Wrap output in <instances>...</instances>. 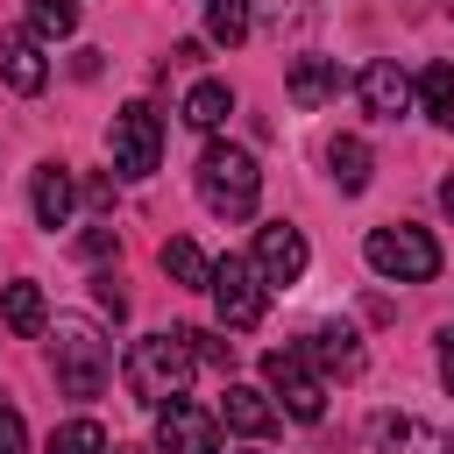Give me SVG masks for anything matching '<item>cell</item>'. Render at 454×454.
Returning <instances> with one entry per match:
<instances>
[{"instance_id": "obj_1", "label": "cell", "mask_w": 454, "mask_h": 454, "mask_svg": "<svg viewBox=\"0 0 454 454\" xmlns=\"http://www.w3.org/2000/svg\"><path fill=\"white\" fill-rule=\"evenodd\" d=\"M192 340H184V326H156V333H142V340H128V362H121V383L135 390V404H149V411H163L170 397H184V383H192Z\"/></svg>"}, {"instance_id": "obj_2", "label": "cell", "mask_w": 454, "mask_h": 454, "mask_svg": "<svg viewBox=\"0 0 454 454\" xmlns=\"http://www.w3.org/2000/svg\"><path fill=\"white\" fill-rule=\"evenodd\" d=\"M50 369H57V383H64V397H99V390H106V369H114V340H106L92 319L64 312V319H57V340H50Z\"/></svg>"}, {"instance_id": "obj_3", "label": "cell", "mask_w": 454, "mask_h": 454, "mask_svg": "<svg viewBox=\"0 0 454 454\" xmlns=\"http://www.w3.org/2000/svg\"><path fill=\"white\" fill-rule=\"evenodd\" d=\"M199 199H206V213H220V220H248L255 199H262L255 156L234 149V142H213V149L199 156Z\"/></svg>"}, {"instance_id": "obj_4", "label": "cell", "mask_w": 454, "mask_h": 454, "mask_svg": "<svg viewBox=\"0 0 454 454\" xmlns=\"http://www.w3.org/2000/svg\"><path fill=\"white\" fill-rule=\"evenodd\" d=\"M362 262L383 277V284H433L440 277V241L426 234V227H369V241H362Z\"/></svg>"}, {"instance_id": "obj_5", "label": "cell", "mask_w": 454, "mask_h": 454, "mask_svg": "<svg viewBox=\"0 0 454 454\" xmlns=\"http://www.w3.org/2000/svg\"><path fill=\"white\" fill-rule=\"evenodd\" d=\"M206 298H213V312H220V326H227V333H248V326H262V312H270V291H262V277H255V262H248V255L213 262Z\"/></svg>"}, {"instance_id": "obj_6", "label": "cell", "mask_w": 454, "mask_h": 454, "mask_svg": "<svg viewBox=\"0 0 454 454\" xmlns=\"http://www.w3.org/2000/svg\"><path fill=\"white\" fill-rule=\"evenodd\" d=\"M106 149H114V170L121 177H149L156 163H163V121H156V106H121L114 114V128H106Z\"/></svg>"}, {"instance_id": "obj_7", "label": "cell", "mask_w": 454, "mask_h": 454, "mask_svg": "<svg viewBox=\"0 0 454 454\" xmlns=\"http://www.w3.org/2000/svg\"><path fill=\"white\" fill-rule=\"evenodd\" d=\"M262 376H270V390H277V411H291V419H305V426L326 411V383L312 376L305 348H270V355H262Z\"/></svg>"}, {"instance_id": "obj_8", "label": "cell", "mask_w": 454, "mask_h": 454, "mask_svg": "<svg viewBox=\"0 0 454 454\" xmlns=\"http://www.w3.org/2000/svg\"><path fill=\"white\" fill-rule=\"evenodd\" d=\"M255 277H262V291H291L305 270H312V248H305V234L291 227V220H270V227H255Z\"/></svg>"}, {"instance_id": "obj_9", "label": "cell", "mask_w": 454, "mask_h": 454, "mask_svg": "<svg viewBox=\"0 0 454 454\" xmlns=\"http://www.w3.org/2000/svg\"><path fill=\"white\" fill-rule=\"evenodd\" d=\"M156 454H220V419L206 404H184L170 397L156 411Z\"/></svg>"}, {"instance_id": "obj_10", "label": "cell", "mask_w": 454, "mask_h": 454, "mask_svg": "<svg viewBox=\"0 0 454 454\" xmlns=\"http://www.w3.org/2000/svg\"><path fill=\"white\" fill-rule=\"evenodd\" d=\"M355 92H362V106L376 114V121H397V114H411V78L390 64V57H376V64H362V78H355Z\"/></svg>"}, {"instance_id": "obj_11", "label": "cell", "mask_w": 454, "mask_h": 454, "mask_svg": "<svg viewBox=\"0 0 454 454\" xmlns=\"http://www.w3.org/2000/svg\"><path fill=\"white\" fill-rule=\"evenodd\" d=\"M213 419H227L241 440H270L284 411L270 404V390H255V383H227V397H220V411H213Z\"/></svg>"}, {"instance_id": "obj_12", "label": "cell", "mask_w": 454, "mask_h": 454, "mask_svg": "<svg viewBox=\"0 0 454 454\" xmlns=\"http://www.w3.org/2000/svg\"><path fill=\"white\" fill-rule=\"evenodd\" d=\"M28 206H35V227H71V206H78V184L64 163H35V184H28Z\"/></svg>"}, {"instance_id": "obj_13", "label": "cell", "mask_w": 454, "mask_h": 454, "mask_svg": "<svg viewBox=\"0 0 454 454\" xmlns=\"http://www.w3.org/2000/svg\"><path fill=\"white\" fill-rule=\"evenodd\" d=\"M305 362H312V376H362V340H355V326H319V333L305 340Z\"/></svg>"}, {"instance_id": "obj_14", "label": "cell", "mask_w": 454, "mask_h": 454, "mask_svg": "<svg viewBox=\"0 0 454 454\" xmlns=\"http://www.w3.org/2000/svg\"><path fill=\"white\" fill-rule=\"evenodd\" d=\"M284 92H291L298 106H326V99H340V64H333V57H291Z\"/></svg>"}, {"instance_id": "obj_15", "label": "cell", "mask_w": 454, "mask_h": 454, "mask_svg": "<svg viewBox=\"0 0 454 454\" xmlns=\"http://www.w3.org/2000/svg\"><path fill=\"white\" fill-rule=\"evenodd\" d=\"M369 440H376L383 454H447V440H440L433 426H419V419H397V411H383V419L369 426Z\"/></svg>"}, {"instance_id": "obj_16", "label": "cell", "mask_w": 454, "mask_h": 454, "mask_svg": "<svg viewBox=\"0 0 454 454\" xmlns=\"http://www.w3.org/2000/svg\"><path fill=\"white\" fill-rule=\"evenodd\" d=\"M0 71H7V85H14L21 99L50 85V64H43V43H28V35H7V43H0Z\"/></svg>"}, {"instance_id": "obj_17", "label": "cell", "mask_w": 454, "mask_h": 454, "mask_svg": "<svg viewBox=\"0 0 454 454\" xmlns=\"http://www.w3.org/2000/svg\"><path fill=\"white\" fill-rule=\"evenodd\" d=\"M411 106H419L426 121L454 128V57H440V64H426V71H419V85H411Z\"/></svg>"}, {"instance_id": "obj_18", "label": "cell", "mask_w": 454, "mask_h": 454, "mask_svg": "<svg viewBox=\"0 0 454 454\" xmlns=\"http://www.w3.org/2000/svg\"><path fill=\"white\" fill-rule=\"evenodd\" d=\"M227 114H234V92H227V78H199V85L184 92V128L213 135V128H220Z\"/></svg>"}, {"instance_id": "obj_19", "label": "cell", "mask_w": 454, "mask_h": 454, "mask_svg": "<svg viewBox=\"0 0 454 454\" xmlns=\"http://www.w3.org/2000/svg\"><path fill=\"white\" fill-rule=\"evenodd\" d=\"M0 319H7V333H43L50 326V305H43V284H7L0 291Z\"/></svg>"}, {"instance_id": "obj_20", "label": "cell", "mask_w": 454, "mask_h": 454, "mask_svg": "<svg viewBox=\"0 0 454 454\" xmlns=\"http://www.w3.org/2000/svg\"><path fill=\"white\" fill-rule=\"evenodd\" d=\"M326 170L340 192H369V142L362 135H333L326 142Z\"/></svg>"}, {"instance_id": "obj_21", "label": "cell", "mask_w": 454, "mask_h": 454, "mask_svg": "<svg viewBox=\"0 0 454 454\" xmlns=\"http://www.w3.org/2000/svg\"><path fill=\"white\" fill-rule=\"evenodd\" d=\"M163 277H170V284H184V291H206V277H213V255H206L199 241L170 234V241H163Z\"/></svg>"}, {"instance_id": "obj_22", "label": "cell", "mask_w": 454, "mask_h": 454, "mask_svg": "<svg viewBox=\"0 0 454 454\" xmlns=\"http://www.w3.org/2000/svg\"><path fill=\"white\" fill-rule=\"evenodd\" d=\"M28 28V43H64L71 28H78V0H28V14H21Z\"/></svg>"}, {"instance_id": "obj_23", "label": "cell", "mask_w": 454, "mask_h": 454, "mask_svg": "<svg viewBox=\"0 0 454 454\" xmlns=\"http://www.w3.org/2000/svg\"><path fill=\"white\" fill-rule=\"evenodd\" d=\"M248 21H255L248 0H206V35H213L220 50H234V43L248 35Z\"/></svg>"}, {"instance_id": "obj_24", "label": "cell", "mask_w": 454, "mask_h": 454, "mask_svg": "<svg viewBox=\"0 0 454 454\" xmlns=\"http://www.w3.org/2000/svg\"><path fill=\"white\" fill-rule=\"evenodd\" d=\"M43 454H106V426L99 419H64Z\"/></svg>"}, {"instance_id": "obj_25", "label": "cell", "mask_w": 454, "mask_h": 454, "mask_svg": "<svg viewBox=\"0 0 454 454\" xmlns=\"http://www.w3.org/2000/svg\"><path fill=\"white\" fill-rule=\"evenodd\" d=\"M184 340H192V362H206V369H234V340H220L213 326H184Z\"/></svg>"}, {"instance_id": "obj_26", "label": "cell", "mask_w": 454, "mask_h": 454, "mask_svg": "<svg viewBox=\"0 0 454 454\" xmlns=\"http://www.w3.org/2000/svg\"><path fill=\"white\" fill-rule=\"evenodd\" d=\"M0 454H28V426L14 404H0Z\"/></svg>"}, {"instance_id": "obj_27", "label": "cell", "mask_w": 454, "mask_h": 454, "mask_svg": "<svg viewBox=\"0 0 454 454\" xmlns=\"http://www.w3.org/2000/svg\"><path fill=\"white\" fill-rule=\"evenodd\" d=\"M114 248H121V241H114V227H92V234H85V255H92V262H99V255H114Z\"/></svg>"}, {"instance_id": "obj_28", "label": "cell", "mask_w": 454, "mask_h": 454, "mask_svg": "<svg viewBox=\"0 0 454 454\" xmlns=\"http://www.w3.org/2000/svg\"><path fill=\"white\" fill-rule=\"evenodd\" d=\"M440 383H447V390H454V326H447V333H440Z\"/></svg>"}, {"instance_id": "obj_29", "label": "cell", "mask_w": 454, "mask_h": 454, "mask_svg": "<svg viewBox=\"0 0 454 454\" xmlns=\"http://www.w3.org/2000/svg\"><path fill=\"white\" fill-rule=\"evenodd\" d=\"M440 213H447V220H454V177H447V184H440Z\"/></svg>"}, {"instance_id": "obj_30", "label": "cell", "mask_w": 454, "mask_h": 454, "mask_svg": "<svg viewBox=\"0 0 454 454\" xmlns=\"http://www.w3.org/2000/svg\"><path fill=\"white\" fill-rule=\"evenodd\" d=\"M241 454H262V447H241Z\"/></svg>"}, {"instance_id": "obj_31", "label": "cell", "mask_w": 454, "mask_h": 454, "mask_svg": "<svg viewBox=\"0 0 454 454\" xmlns=\"http://www.w3.org/2000/svg\"><path fill=\"white\" fill-rule=\"evenodd\" d=\"M440 7H447V14H454V0H440Z\"/></svg>"}, {"instance_id": "obj_32", "label": "cell", "mask_w": 454, "mask_h": 454, "mask_svg": "<svg viewBox=\"0 0 454 454\" xmlns=\"http://www.w3.org/2000/svg\"><path fill=\"white\" fill-rule=\"evenodd\" d=\"M447 454H454V447H447Z\"/></svg>"}]
</instances>
